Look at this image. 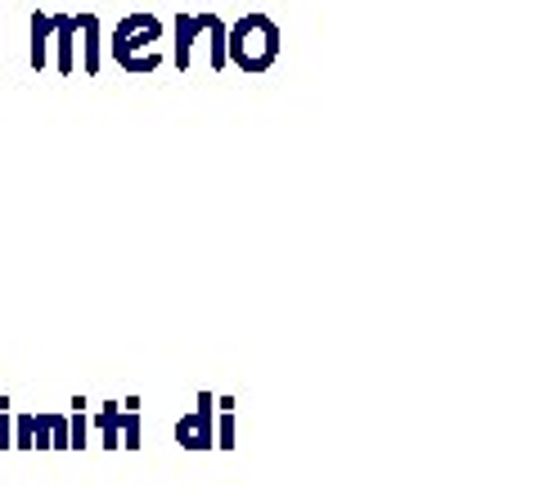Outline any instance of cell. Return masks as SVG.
I'll return each mask as SVG.
<instances>
[{
	"instance_id": "52a82bcc",
	"label": "cell",
	"mask_w": 540,
	"mask_h": 486,
	"mask_svg": "<svg viewBox=\"0 0 540 486\" xmlns=\"http://www.w3.org/2000/svg\"><path fill=\"white\" fill-rule=\"evenodd\" d=\"M50 32H54V14L50 9H32V50H27L32 72H41L50 63Z\"/></svg>"
},
{
	"instance_id": "9a60e30c",
	"label": "cell",
	"mask_w": 540,
	"mask_h": 486,
	"mask_svg": "<svg viewBox=\"0 0 540 486\" xmlns=\"http://www.w3.org/2000/svg\"><path fill=\"white\" fill-rule=\"evenodd\" d=\"M0 450H14V414L0 410Z\"/></svg>"
},
{
	"instance_id": "4fadbf2b",
	"label": "cell",
	"mask_w": 540,
	"mask_h": 486,
	"mask_svg": "<svg viewBox=\"0 0 540 486\" xmlns=\"http://www.w3.org/2000/svg\"><path fill=\"white\" fill-rule=\"evenodd\" d=\"M50 450H68V414H50Z\"/></svg>"
},
{
	"instance_id": "5bb4252c",
	"label": "cell",
	"mask_w": 540,
	"mask_h": 486,
	"mask_svg": "<svg viewBox=\"0 0 540 486\" xmlns=\"http://www.w3.org/2000/svg\"><path fill=\"white\" fill-rule=\"evenodd\" d=\"M14 450H32V414L14 419Z\"/></svg>"
},
{
	"instance_id": "7c38bea8",
	"label": "cell",
	"mask_w": 540,
	"mask_h": 486,
	"mask_svg": "<svg viewBox=\"0 0 540 486\" xmlns=\"http://www.w3.org/2000/svg\"><path fill=\"white\" fill-rule=\"evenodd\" d=\"M32 450H50V414H32Z\"/></svg>"
},
{
	"instance_id": "7a4b0ae2",
	"label": "cell",
	"mask_w": 540,
	"mask_h": 486,
	"mask_svg": "<svg viewBox=\"0 0 540 486\" xmlns=\"http://www.w3.org/2000/svg\"><path fill=\"white\" fill-rule=\"evenodd\" d=\"M162 41V18L149 14V9H135V14H126L122 23L113 27V41H108V54H113L117 63H122L126 72H153L162 63V54L153 50V45Z\"/></svg>"
},
{
	"instance_id": "30bf717a",
	"label": "cell",
	"mask_w": 540,
	"mask_h": 486,
	"mask_svg": "<svg viewBox=\"0 0 540 486\" xmlns=\"http://www.w3.org/2000/svg\"><path fill=\"white\" fill-rule=\"evenodd\" d=\"M90 419H86V405H72V414H68V450H81V446H90Z\"/></svg>"
},
{
	"instance_id": "8fae6325",
	"label": "cell",
	"mask_w": 540,
	"mask_h": 486,
	"mask_svg": "<svg viewBox=\"0 0 540 486\" xmlns=\"http://www.w3.org/2000/svg\"><path fill=\"white\" fill-rule=\"evenodd\" d=\"M239 441H234V410H221V419H216V450H234Z\"/></svg>"
},
{
	"instance_id": "6da1fadb",
	"label": "cell",
	"mask_w": 540,
	"mask_h": 486,
	"mask_svg": "<svg viewBox=\"0 0 540 486\" xmlns=\"http://www.w3.org/2000/svg\"><path fill=\"white\" fill-rule=\"evenodd\" d=\"M279 45H284V36H279L275 18L261 14V9L257 14H243L234 27H225V63H234L248 77L275 68Z\"/></svg>"
},
{
	"instance_id": "5b68a950",
	"label": "cell",
	"mask_w": 540,
	"mask_h": 486,
	"mask_svg": "<svg viewBox=\"0 0 540 486\" xmlns=\"http://www.w3.org/2000/svg\"><path fill=\"white\" fill-rule=\"evenodd\" d=\"M77 27H81V72L86 77H99V68H104V23H99V14H90V9H81L77 14Z\"/></svg>"
},
{
	"instance_id": "3957f363",
	"label": "cell",
	"mask_w": 540,
	"mask_h": 486,
	"mask_svg": "<svg viewBox=\"0 0 540 486\" xmlns=\"http://www.w3.org/2000/svg\"><path fill=\"white\" fill-rule=\"evenodd\" d=\"M176 441L185 450H216V396L198 392L194 410L176 419Z\"/></svg>"
},
{
	"instance_id": "8992f818",
	"label": "cell",
	"mask_w": 540,
	"mask_h": 486,
	"mask_svg": "<svg viewBox=\"0 0 540 486\" xmlns=\"http://www.w3.org/2000/svg\"><path fill=\"white\" fill-rule=\"evenodd\" d=\"M77 14H54V32H50V50H54V68L59 77H72V63H77Z\"/></svg>"
},
{
	"instance_id": "277c9868",
	"label": "cell",
	"mask_w": 540,
	"mask_h": 486,
	"mask_svg": "<svg viewBox=\"0 0 540 486\" xmlns=\"http://www.w3.org/2000/svg\"><path fill=\"white\" fill-rule=\"evenodd\" d=\"M221 23V14H189V9H180L176 14V50H171V63H176L180 72H189V63H194V45L203 41L212 27Z\"/></svg>"
},
{
	"instance_id": "ba28073f",
	"label": "cell",
	"mask_w": 540,
	"mask_h": 486,
	"mask_svg": "<svg viewBox=\"0 0 540 486\" xmlns=\"http://www.w3.org/2000/svg\"><path fill=\"white\" fill-rule=\"evenodd\" d=\"M117 414H122V401H104L95 414V432L104 450H122V437H117Z\"/></svg>"
},
{
	"instance_id": "9c48e42d",
	"label": "cell",
	"mask_w": 540,
	"mask_h": 486,
	"mask_svg": "<svg viewBox=\"0 0 540 486\" xmlns=\"http://www.w3.org/2000/svg\"><path fill=\"white\" fill-rule=\"evenodd\" d=\"M117 437H122V450H140L144 446V414L122 405V414H117Z\"/></svg>"
}]
</instances>
